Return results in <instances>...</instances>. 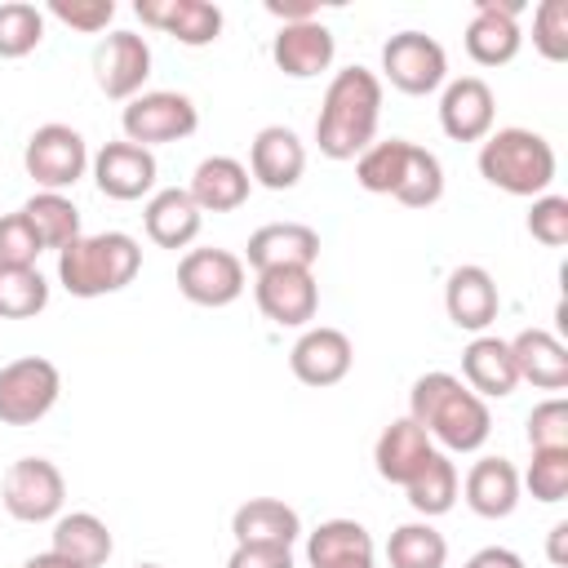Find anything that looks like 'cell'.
<instances>
[{"label": "cell", "instance_id": "5bb4252c", "mask_svg": "<svg viewBox=\"0 0 568 568\" xmlns=\"http://www.w3.org/2000/svg\"><path fill=\"white\" fill-rule=\"evenodd\" d=\"M89 169H93V182H98V191L106 195V200H142V195H151L155 191V173H160V164H155V155L146 151V146H138V142H106L93 160H89Z\"/></svg>", "mask_w": 568, "mask_h": 568}, {"label": "cell", "instance_id": "ab89813d", "mask_svg": "<svg viewBox=\"0 0 568 568\" xmlns=\"http://www.w3.org/2000/svg\"><path fill=\"white\" fill-rule=\"evenodd\" d=\"M519 484H528V493L546 506L564 501L568 497V453H532Z\"/></svg>", "mask_w": 568, "mask_h": 568}, {"label": "cell", "instance_id": "484cf974", "mask_svg": "<svg viewBox=\"0 0 568 568\" xmlns=\"http://www.w3.org/2000/svg\"><path fill=\"white\" fill-rule=\"evenodd\" d=\"M231 532H235V546H288L293 550V541L302 537V519L280 497H248L244 506H235Z\"/></svg>", "mask_w": 568, "mask_h": 568}, {"label": "cell", "instance_id": "f907efd6", "mask_svg": "<svg viewBox=\"0 0 568 568\" xmlns=\"http://www.w3.org/2000/svg\"><path fill=\"white\" fill-rule=\"evenodd\" d=\"M462 568H466V564H462Z\"/></svg>", "mask_w": 568, "mask_h": 568}, {"label": "cell", "instance_id": "ba28073f", "mask_svg": "<svg viewBox=\"0 0 568 568\" xmlns=\"http://www.w3.org/2000/svg\"><path fill=\"white\" fill-rule=\"evenodd\" d=\"M22 169L40 191H62L75 186L89 169V146L84 133L71 124H40L27 146H22Z\"/></svg>", "mask_w": 568, "mask_h": 568}, {"label": "cell", "instance_id": "f35d334b", "mask_svg": "<svg viewBox=\"0 0 568 568\" xmlns=\"http://www.w3.org/2000/svg\"><path fill=\"white\" fill-rule=\"evenodd\" d=\"M532 49L546 62L568 58V0H541L532 13Z\"/></svg>", "mask_w": 568, "mask_h": 568}, {"label": "cell", "instance_id": "e575fe53", "mask_svg": "<svg viewBox=\"0 0 568 568\" xmlns=\"http://www.w3.org/2000/svg\"><path fill=\"white\" fill-rule=\"evenodd\" d=\"M49 306V280L36 266H0V320H36Z\"/></svg>", "mask_w": 568, "mask_h": 568}, {"label": "cell", "instance_id": "3957f363", "mask_svg": "<svg viewBox=\"0 0 568 568\" xmlns=\"http://www.w3.org/2000/svg\"><path fill=\"white\" fill-rule=\"evenodd\" d=\"M142 271V244L124 231H98L80 235L58 253V284L71 297H106L138 280Z\"/></svg>", "mask_w": 568, "mask_h": 568}, {"label": "cell", "instance_id": "60d3db41", "mask_svg": "<svg viewBox=\"0 0 568 568\" xmlns=\"http://www.w3.org/2000/svg\"><path fill=\"white\" fill-rule=\"evenodd\" d=\"M528 235L546 248H564L568 244V200L555 195V191L537 195L532 209H528Z\"/></svg>", "mask_w": 568, "mask_h": 568}, {"label": "cell", "instance_id": "9a60e30c", "mask_svg": "<svg viewBox=\"0 0 568 568\" xmlns=\"http://www.w3.org/2000/svg\"><path fill=\"white\" fill-rule=\"evenodd\" d=\"M351 364H355L351 337H346L342 328H328V324L306 328V333L293 342V351H288L293 377H297L302 386H315V390L337 386V382L351 373Z\"/></svg>", "mask_w": 568, "mask_h": 568}, {"label": "cell", "instance_id": "7402d4cb", "mask_svg": "<svg viewBox=\"0 0 568 568\" xmlns=\"http://www.w3.org/2000/svg\"><path fill=\"white\" fill-rule=\"evenodd\" d=\"M306 564L311 568H377L373 532L359 519H324L306 532Z\"/></svg>", "mask_w": 568, "mask_h": 568}, {"label": "cell", "instance_id": "d590c367", "mask_svg": "<svg viewBox=\"0 0 568 568\" xmlns=\"http://www.w3.org/2000/svg\"><path fill=\"white\" fill-rule=\"evenodd\" d=\"M439 195H444V164H439L435 151H426V146L413 142L408 146V160H404V178L395 186V200L404 209H430Z\"/></svg>", "mask_w": 568, "mask_h": 568}, {"label": "cell", "instance_id": "83f0119b", "mask_svg": "<svg viewBox=\"0 0 568 568\" xmlns=\"http://www.w3.org/2000/svg\"><path fill=\"white\" fill-rule=\"evenodd\" d=\"M435 453V444H430V435L413 422V417H395L382 435H377V444H373V466H377V475L386 479V484H408L417 470H422V462Z\"/></svg>", "mask_w": 568, "mask_h": 568}, {"label": "cell", "instance_id": "d6986e66", "mask_svg": "<svg viewBox=\"0 0 568 568\" xmlns=\"http://www.w3.org/2000/svg\"><path fill=\"white\" fill-rule=\"evenodd\" d=\"M244 262L257 271H280V266H315L320 262V231L306 222H266L248 235Z\"/></svg>", "mask_w": 568, "mask_h": 568}, {"label": "cell", "instance_id": "30bf717a", "mask_svg": "<svg viewBox=\"0 0 568 568\" xmlns=\"http://www.w3.org/2000/svg\"><path fill=\"white\" fill-rule=\"evenodd\" d=\"M244 284V257L231 248H186L178 262V293L195 306H231Z\"/></svg>", "mask_w": 568, "mask_h": 568}, {"label": "cell", "instance_id": "c3c4849f", "mask_svg": "<svg viewBox=\"0 0 568 568\" xmlns=\"http://www.w3.org/2000/svg\"><path fill=\"white\" fill-rule=\"evenodd\" d=\"M564 537H568V524H555L550 528V564H564Z\"/></svg>", "mask_w": 568, "mask_h": 568}, {"label": "cell", "instance_id": "f546056e", "mask_svg": "<svg viewBox=\"0 0 568 568\" xmlns=\"http://www.w3.org/2000/svg\"><path fill=\"white\" fill-rule=\"evenodd\" d=\"M53 555H62L71 568H102L115 550L111 528L93 510H71L53 519Z\"/></svg>", "mask_w": 568, "mask_h": 568}, {"label": "cell", "instance_id": "52a82bcc", "mask_svg": "<svg viewBox=\"0 0 568 568\" xmlns=\"http://www.w3.org/2000/svg\"><path fill=\"white\" fill-rule=\"evenodd\" d=\"M382 75L408 98H426L448 84V53L426 31H395L382 44Z\"/></svg>", "mask_w": 568, "mask_h": 568}, {"label": "cell", "instance_id": "2e32d148", "mask_svg": "<svg viewBox=\"0 0 568 568\" xmlns=\"http://www.w3.org/2000/svg\"><path fill=\"white\" fill-rule=\"evenodd\" d=\"M497 120V98L488 89V80L479 75H457L444 84L439 93V129L453 142H484L493 133Z\"/></svg>", "mask_w": 568, "mask_h": 568}, {"label": "cell", "instance_id": "4dcf8cb0", "mask_svg": "<svg viewBox=\"0 0 568 568\" xmlns=\"http://www.w3.org/2000/svg\"><path fill=\"white\" fill-rule=\"evenodd\" d=\"M457 488H462V479H457V462H453L448 453H439V448H435V453L422 462V470L404 484L408 506H413L422 519L448 515V510H453V501H457Z\"/></svg>", "mask_w": 568, "mask_h": 568}, {"label": "cell", "instance_id": "b9f144b4", "mask_svg": "<svg viewBox=\"0 0 568 568\" xmlns=\"http://www.w3.org/2000/svg\"><path fill=\"white\" fill-rule=\"evenodd\" d=\"M44 253L40 235L31 231V222L18 213H4L0 217V266H36V257Z\"/></svg>", "mask_w": 568, "mask_h": 568}, {"label": "cell", "instance_id": "7dc6e473", "mask_svg": "<svg viewBox=\"0 0 568 568\" xmlns=\"http://www.w3.org/2000/svg\"><path fill=\"white\" fill-rule=\"evenodd\" d=\"M22 568H71L62 555H53V550H40V555H31Z\"/></svg>", "mask_w": 568, "mask_h": 568}, {"label": "cell", "instance_id": "f6af8a7d", "mask_svg": "<svg viewBox=\"0 0 568 568\" xmlns=\"http://www.w3.org/2000/svg\"><path fill=\"white\" fill-rule=\"evenodd\" d=\"M266 13H271L280 27H293V22L320 18V4H315V0H266Z\"/></svg>", "mask_w": 568, "mask_h": 568}, {"label": "cell", "instance_id": "9c48e42d", "mask_svg": "<svg viewBox=\"0 0 568 568\" xmlns=\"http://www.w3.org/2000/svg\"><path fill=\"white\" fill-rule=\"evenodd\" d=\"M0 501L18 524H49L62 515L67 479L49 457H18L0 479Z\"/></svg>", "mask_w": 568, "mask_h": 568}, {"label": "cell", "instance_id": "cb8c5ba5", "mask_svg": "<svg viewBox=\"0 0 568 568\" xmlns=\"http://www.w3.org/2000/svg\"><path fill=\"white\" fill-rule=\"evenodd\" d=\"M462 382H466L479 399H506V395L519 386L510 342H501V337H493V333L470 337L466 351H462Z\"/></svg>", "mask_w": 568, "mask_h": 568}, {"label": "cell", "instance_id": "d6a6232c", "mask_svg": "<svg viewBox=\"0 0 568 568\" xmlns=\"http://www.w3.org/2000/svg\"><path fill=\"white\" fill-rule=\"evenodd\" d=\"M386 564L390 568H444L448 564V541L430 519H408L390 532Z\"/></svg>", "mask_w": 568, "mask_h": 568}, {"label": "cell", "instance_id": "681fc988", "mask_svg": "<svg viewBox=\"0 0 568 568\" xmlns=\"http://www.w3.org/2000/svg\"><path fill=\"white\" fill-rule=\"evenodd\" d=\"M138 568H164V564H138Z\"/></svg>", "mask_w": 568, "mask_h": 568}, {"label": "cell", "instance_id": "8d00e7d4", "mask_svg": "<svg viewBox=\"0 0 568 568\" xmlns=\"http://www.w3.org/2000/svg\"><path fill=\"white\" fill-rule=\"evenodd\" d=\"M44 40V9L27 4V0H9L0 4V58H27L36 44Z\"/></svg>", "mask_w": 568, "mask_h": 568}, {"label": "cell", "instance_id": "8fae6325", "mask_svg": "<svg viewBox=\"0 0 568 568\" xmlns=\"http://www.w3.org/2000/svg\"><path fill=\"white\" fill-rule=\"evenodd\" d=\"M253 297H257V311L280 328H306L320 311V284H315V271L306 266L257 271Z\"/></svg>", "mask_w": 568, "mask_h": 568}, {"label": "cell", "instance_id": "836d02e7", "mask_svg": "<svg viewBox=\"0 0 568 568\" xmlns=\"http://www.w3.org/2000/svg\"><path fill=\"white\" fill-rule=\"evenodd\" d=\"M408 138H382L368 151L355 155V182L373 195H395L399 178H404V160H408Z\"/></svg>", "mask_w": 568, "mask_h": 568}, {"label": "cell", "instance_id": "ffe728a7", "mask_svg": "<svg viewBox=\"0 0 568 568\" xmlns=\"http://www.w3.org/2000/svg\"><path fill=\"white\" fill-rule=\"evenodd\" d=\"M444 311H448V320H453L457 328L484 333V328L497 320V311H501L497 280H493L484 266H475V262L453 266L448 280H444Z\"/></svg>", "mask_w": 568, "mask_h": 568}, {"label": "cell", "instance_id": "74e56055", "mask_svg": "<svg viewBox=\"0 0 568 568\" xmlns=\"http://www.w3.org/2000/svg\"><path fill=\"white\" fill-rule=\"evenodd\" d=\"M528 448L532 453H568V399L550 395L528 413Z\"/></svg>", "mask_w": 568, "mask_h": 568}, {"label": "cell", "instance_id": "7c38bea8", "mask_svg": "<svg viewBox=\"0 0 568 568\" xmlns=\"http://www.w3.org/2000/svg\"><path fill=\"white\" fill-rule=\"evenodd\" d=\"M151 75V44L138 36V31H111L98 40L93 49V80L106 98L115 102H129L142 93Z\"/></svg>", "mask_w": 568, "mask_h": 568}, {"label": "cell", "instance_id": "ee69618b", "mask_svg": "<svg viewBox=\"0 0 568 568\" xmlns=\"http://www.w3.org/2000/svg\"><path fill=\"white\" fill-rule=\"evenodd\" d=\"M226 568H293L288 546H235Z\"/></svg>", "mask_w": 568, "mask_h": 568}, {"label": "cell", "instance_id": "4316f807", "mask_svg": "<svg viewBox=\"0 0 568 568\" xmlns=\"http://www.w3.org/2000/svg\"><path fill=\"white\" fill-rule=\"evenodd\" d=\"M186 191H191L200 213H235L248 200L253 178H248V169L235 155H209V160L195 164Z\"/></svg>", "mask_w": 568, "mask_h": 568}, {"label": "cell", "instance_id": "6da1fadb", "mask_svg": "<svg viewBox=\"0 0 568 568\" xmlns=\"http://www.w3.org/2000/svg\"><path fill=\"white\" fill-rule=\"evenodd\" d=\"M382 120V80L368 67H342L320 102L315 115V146L328 160H355L377 142Z\"/></svg>", "mask_w": 568, "mask_h": 568}, {"label": "cell", "instance_id": "d4e9b609", "mask_svg": "<svg viewBox=\"0 0 568 568\" xmlns=\"http://www.w3.org/2000/svg\"><path fill=\"white\" fill-rule=\"evenodd\" d=\"M462 493H466V506L479 515V519H506L515 515L519 506V470L506 462V457H479L466 479H462Z\"/></svg>", "mask_w": 568, "mask_h": 568}, {"label": "cell", "instance_id": "f1b7e54d", "mask_svg": "<svg viewBox=\"0 0 568 568\" xmlns=\"http://www.w3.org/2000/svg\"><path fill=\"white\" fill-rule=\"evenodd\" d=\"M515 373L519 382H532L537 390H564L568 386V346L546 328H524L510 337Z\"/></svg>", "mask_w": 568, "mask_h": 568}, {"label": "cell", "instance_id": "bcb514c9", "mask_svg": "<svg viewBox=\"0 0 568 568\" xmlns=\"http://www.w3.org/2000/svg\"><path fill=\"white\" fill-rule=\"evenodd\" d=\"M466 568H528V564L510 546H484V550H475L466 559Z\"/></svg>", "mask_w": 568, "mask_h": 568}, {"label": "cell", "instance_id": "ac0fdd59", "mask_svg": "<svg viewBox=\"0 0 568 568\" xmlns=\"http://www.w3.org/2000/svg\"><path fill=\"white\" fill-rule=\"evenodd\" d=\"M133 13L142 27H155L186 49H204L222 36V9L209 0H138Z\"/></svg>", "mask_w": 568, "mask_h": 568}, {"label": "cell", "instance_id": "7bdbcfd3", "mask_svg": "<svg viewBox=\"0 0 568 568\" xmlns=\"http://www.w3.org/2000/svg\"><path fill=\"white\" fill-rule=\"evenodd\" d=\"M44 13L58 18V22L71 27V31L98 36V31L111 27V18H115V0H49Z\"/></svg>", "mask_w": 568, "mask_h": 568}, {"label": "cell", "instance_id": "5b68a950", "mask_svg": "<svg viewBox=\"0 0 568 568\" xmlns=\"http://www.w3.org/2000/svg\"><path fill=\"white\" fill-rule=\"evenodd\" d=\"M62 395V373L44 355H22L0 364V422L36 426Z\"/></svg>", "mask_w": 568, "mask_h": 568}, {"label": "cell", "instance_id": "8992f818", "mask_svg": "<svg viewBox=\"0 0 568 568\" xmlns=\"http://www.w3.org/2000/svg\"><path fill=\"white\" fill-rule=\"evenodd\" d=\"M120 129H124V142H138V146H164V142H182L200 129V111L186 93H173V89H151V93H138L124 102L120 111Z\"/></svg>", "mask_w": 568, "mask_h": 568}, {"label": "cell", "instance_id": "277c9868", "mask_svg": "<svg viewBox=\"0 0 568 568\" xmlns=\"http://www.w3.org/2000/svg\"><path fill=\"white\" fill-rule=\"evenodd\" d=\"M479 178L506 195L537 200L555 182V146L532 129H497L479 142Z\"/></svg>", "mask_w": 568, "mask_h": 568}, {"label": "cell", "instance_id": "4fadbf2b", "mask_svg": "<svg viewBox=\"0 0 568 568\" xmlns=\"http://www.w3.org/2000/svg\"><path fill=\"white\" fill-rule=\"evenodd\" d=\"M519 13H524L519 0H475V18L466 22V53H470V62L506 67L519 53V44H524Z\"/></svg>", "mask_w": 568, "mask_h": 568}, {"label": "cell", "instance_id": "7a4b0ae2", "mask_svg": "<svg viewBox=\"0 0 568 568\" xmlns=\"http://www.w3.org/2000/svg\"><path fill=\"white\" fill-rule=\"evenodd\" d=\"M408 417L444 444V453H479L493 435L488 399H479L453 373H422L408 390Z\"/></svg>", "mask_w": 568, "mask_h": 568}, {"label": "cell", "instance_id": "603a6c76", "mask_svg": "<svg viewBox=\"0 0 568 568\" xmlns=\"http://www.w3.org/2000/svg\"><path fill=\"white\" fill-rule=\"evenodd\" d=\"M142 226H146V240L151 244H160V248H186V244H195V235L204 226V213L195 209V200H191L186 186H164V191H151L146 195Z\"/></svg>", "mask_w": 568, "mask_h": 568}, {"label": "cell", "instance_id": "44dd1931", "mask_svg": "<svg viewBox=\"0 0 568 568\" xmlns=\"http://www.w3.org/2000/svg\"><path fill=\"white\" fill-rule=\"evenodd\" d=\"M333 53H337V40L320 18L280 27L271 40V58L288 80H315L320 71L333 67Z\"/></svg>", "mask_w": 568, "mask_h": 568}, {"label": "cell", "instance_id": "1f68e13d", "mask_svg": "<svg viewBox=\"0 0 568 568\" xmlns=\"http://www.w3.org/2000/svg\"><path fill=\"white\" fill-rule=\"evenodd\" d=\"M22 217L31 222V231L40 235V244L53 248V253H62L71 240L84 235V231H80V209H75V200H67L62 191H36V195L22 204Z\"/></svg>", "mask_w": 568, "mask_h": 568}, {"label": "cell", "instance_id": "e0dca14e", "mask_svg": "<svg viewBox=\"0 0 568 568\" xmlns=\"http://www.w3.org/2000/svg\"><path fill=\"white\" fill-rule=\"evenodd\" d=\"M244 169L266 191H293L306 173V146L288 124H266V129H257Z\"/></svg>", "mask_w": 568, "mask_h": 568}]
</instances>
